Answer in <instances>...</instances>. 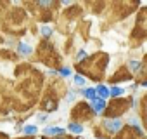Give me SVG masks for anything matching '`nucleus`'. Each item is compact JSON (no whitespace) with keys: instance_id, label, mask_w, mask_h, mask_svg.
Returning <instances> with one entry per match:
<instances>
[{"instance_id":"obj_1","label":"nucleus","mask_w":147,"mask_h":139,"mask_svg":"<svg viewBox=\"0 0 147 139\" xmlns=\"http://www.w3.org/2000/svg\"><path fill=\"white\" fill-rule=\"evenodd\" d=\"M104 125H106V129H107V130L116 132V130H119V129H121V120H106V122H104Z\"/></svg>"},{"instance_id":"obj_2","label":"nucleus","mask_w":147,"mask_h":139,"mask_svg":"<svg viewBox=\"0 0 147 139\" xmlns=\"http://www.w3.org/2000/svg\"><path fill=\"white\" fill-rule=\"evenodd\" d=\"M95 91H97V94H99V99H102V101H104L107 96H111V91H109L106 85H99Z\"/></svg>"},{"instance_id":"obj_3","label":"nucleus","mask_w":147,"mask_h":139,"mask_svg":"<svg viewBox=\"0 0 147 139\" xmlns=\"http://www.w3.org/2000/svg\"><path fill=\"white\" fill-rule=\"evenodd\" d=\"M92 106H94L95 113H100V111L104 110V106H106V104H104V101H102V99H99V97H97V99H94V101H92Z\"/></svg>"},{"instance_id":"obj_4","label":"nucleus","mask_w":147,"mask_h":139,"mask_svg":"<svg viewBox=\"0 0 147 139\" xmlns=\"http://www.w3.org/2000/svg\"><path fill=\"white\" fill-rule=\"evenodd\" d=\"M18 50H19L21 54H24V56H28V54H31V47H30L28 44H23V42H21V44L18 45Z\"/></svg>"},{"instance_id":"obj_5","label":"nucleus","mask_w":147,"mask_h":139,"mask_svg":"<svg viewBox=\"0 0 147 139\" xmlns=\"http://www.w3.org/2000/svg\"><path fill=\"white\" fill-rule=\"evenodd\" d=\"M83 96L94 101V99H97V91H95V89H85V91H83Z\"/></svg>"},{"instance_id":"obj_6","label":"nucleus","mask_w":147,"mask_h":139,"mask_svg":"<svg viewBox=\"0 0 147 139\" xmlns=\"http://www.w3.org/2000/svg\"><path fill=\"white\" fill-rule=\"evenodd\" d=\"M62 132H64V129H61V127H45V134H50V136L62 134Z\"/></svg>"},{"instance_id":"obj_7","label":"nucleus","mask_w":147,"mask_h":139,"mask_svg":"<svg viewBox=\"0 0 147 139\" xmlns=\"http://www.w3.org/2000/svg\"><path fill=\"white\" fill-rule=\"evenodd\" d=\"M69 130L75 132V134H82L83 132V127L80 123H69Z\"/></svg>"},{"instance_id":"obj_8","label":"nucleus","mask_w":147,"mask_h":139,"mask_svg":"<svg viewBox=\"0 0 147 139\" xmlns=\"http://www.w3.org/2000/svg\"><path fill=\"white\" fill-rule=\"evenodd\" d=\"M123 92H125V89H123V87H113V89H111V96H114V97L121 96Z\"/></svg>"},{"instance_id":"obj_9","label":"nucleus","mask_w":147,"mask_h":139,"mask_svg":"<svg viewBox=\"0 0 147 139\" xmlns=\"http://www.w3.org/2000/svg\"><path fill=\"white\" fill-rule=\"evenodd\" d=\"M23 132H24V134H35V132H36V127H35V125H26V127L23 129Z\"/></svg>"},{"instance_id":"obj_10","label":"nucleus","mask_w":147,"mask_h":139,"mask_svg":"<svg viewBox=\"0 0 147 139\" xmlns=\"http://www.w3.org/2000/svg\"><path fill=\"white\" fill-rule=\"evenodd\" d=\"M75 84L82 87V85H85V78H83L82 75H76V77H75Z\"/></svg>"},{"instance_id":"obj_11","label":"nucleus","mask_w":147,"mask_h":139,"mask_svg":"<svg viewBox=\"0 0 147 139\" xmlns=\"http://www.w3.org/2000/svg\"><path fill=\"white\" fill-rule=\"evenodd\" d=\"M59 73H61L62 77H69V75H71V70H69V68H61Z\"/></svg>"},{"instance_id":"obj_12","label":"nucleus","mask_w":147,"mask_h":139,"mask_svg":"<svg viewBox=\"0 0 147 139\" xmlns=\"http://www.w3.org/2000/svg\"><path fill=\"white\" fill-rule=\"evenodd\" d=\"M138 66H140L138 61H131V63H130V68L133 70V72H138Z\"/></svg>"},{"instance_id":"obj_13","label":"nucleus","mask_w":147,"mask_h":139,"mask_svg":"<svg viewBox=\"0 0 147 139\" xmlns=\"http://www.w3.org/2000/svg\"><path fill=\"white\" fill-rule=\"evenodd\" d=\"M85 57H87V52H85V50L82 49V50H80V52L76 54V59H78V61H82V59H85Z\"/></svg>"},{"instance_id":"obj_14","label":"nucleus","mask_w":147,"mask_h":139,"mask_svg":"<svg viewBox=\"0 0 147 139\" xmlns=\"http://www.w3.org/2000/svg\"><path fill=\"white\" fill-rule=\"evenodd\" d=\"M42 33H43V35H50V33H52V30H50L49 26H43V28H42Z\"/></svg>"},{"instance_id":"obj_15","label":"nucleus","mask_w":147,"mask_h":139,"mask_svg":"<svg viewBox=\"0 0 147 139\" xmlns=\"http://www.w3.org/2000/svg\"><path fill=\"white\" fill-rule=\"evenodd\" d=\"M59 139H64V137H59Z\"/></svg>"}]
</instances>
